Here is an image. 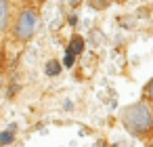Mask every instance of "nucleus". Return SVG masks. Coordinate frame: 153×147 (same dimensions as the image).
Masks as SVG:
<instances>
[{"mask_svg":"<svg viewBox=\"0 0 153 147\" xmlns=\"http://www.w3.org/2000/svg\"><path fill=\"white\" fill-rule=\"evenodd\" d=\"M122 118H124V126L132 134H147L153 126V116H151V109L147 107V103H134V105L126 107Z\"/></svg>","mask_w":153,"mask_h":147,"instance_id":"nucleus-1","label":"nucleus"},{"mask_svg":"<svg viewBox=\"0 0 153 147\" xmlns=\"http://www.w3.org/2000/svg\"><path fill=\"white\" fill-rule=\"evenodd\" d=\"M36 28H38V11L32 7H25L19 11V15L13 23V36L19 42H27V40H32Z\"/></svg>","mask_w":153,"mask_h":147,"instance_id":"nucleus-2","label":"nucleus"},{"mask_svg":"<svg viewBox=\"0 0 153 147\" xmlns=\"http://www.w3.org/2000/svg\"><path fill=\"white\" fill-rule=\"evenodd\" d=\"M11 25V4L9 0H0V32H7Z\"/></svg>","mask_w":153,"mask_h":147,"instance_id":"nucleus-3","label":"nucleus"},{"mask_svg":"<svg viewBox=\"0 0 153 147\" xmlns=\"http://www.w3.org/2000/svg\"><path fill=\"white\" fill-rule=\"evenodd\" d=\"M44 74H46V76H59V74H61V63H59L57 59L46 61V65H44Z\"/></svg>","mask_w":153,"mask_h":147,"instance_id":"nucleus-4","label":"nucleus"},{"mask_svg":"<svg viewBox=\"0 0 153 147\" xmlns=\"http://www.w3.org/2000/svg\"><path fill=\"white\" fill-rule=\"evenodd\" d=\"M82 49H84V42H82V38H80V36H76V38L71 40V44L67 46V53H71V55H80V53H82Z\"/></svg>","mask_w":153,"mask_h":147,"instance_id":"nucleus-5","label":"nucleus"},{"mask_svg":"<svg viewBox=\"0 0 153 147\" xmlns=\"http://www.w3.org/2000/svg\"><path fill=\"white\" fill-rule=\"evenodd\" d=\"M15 141V134L13 130H4V132H0V147H4V145H11Z\"/></svg>","mask_w":153,"mask_h":147,"instance_id":"nucleus-6","label":"nucleus"},{"mask_svg":"<svg viewBox=\"0 0 153 147\" xmlns=\"http://www.w3.org/2000/svg\"><path fill=\"white\" fill-rule=\"evenodd\" d=\"M74 61H76V55H71V53H65L63 65H65V67H71V65H74Z\"/></svg>","mask_w":153,"mask_h":147,"instance_id":"nucleus-7","label":"nucleus"},{"mask_svg":"<svg viewBox=\"0 0 153 147\" xmlns=\"http://www.w3.org/2000/svg\"><path fill=\"white\" fill-rule=\"evenodd\" d=\"M2 86H4V80H2V76H0V90H2Z\"/></svg>","mask_w":153,"mask_h":147,"instance_id":"nucleus-8","label":"nucleus"}]
</instances>
